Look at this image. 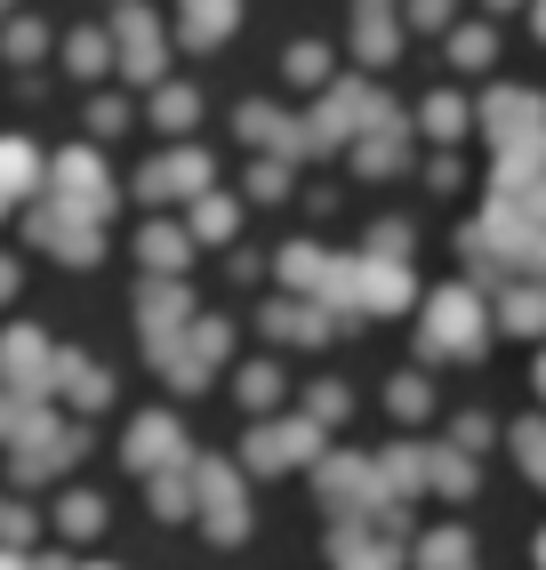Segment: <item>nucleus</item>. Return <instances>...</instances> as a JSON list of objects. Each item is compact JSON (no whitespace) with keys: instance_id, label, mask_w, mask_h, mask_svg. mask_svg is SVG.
I'll use <instances>...</instances> for the list:
<instances>
[{"instance_id":"nucleus-1","label":"nucleus","mask_w":546,"mask_h":570,"mask_svg":"<svg viewBox=\"0 0 546 570\" xmlns=\"http://www.w3.org/2000/svg\"><path fill=\"white\" fill-rule=\"evenodd\" d=\"M25 177H32V154H25L17 137H0V202H9L17 185H25Z\"/></svg>"},{"instance_id":"nucleus-2","label":"nucleus","mask_w":546,"mask_h":570,"mask_svg":"<svg viewBox=\"0 0 546 570\" xmlns=\"http://www.w3.org/2000/svg\"><path fill=\"white\" fill-rule=\"evenodd\" d=\"M9 377H41V337H32V330L9 337Z\"/></svg>"},{"instance_id":"nucleus-3","label":"nucleus","mask_w":546,"mask_h":570,"mask_svg":"<svg viewBox=\"0 0 546 570\" xmlns=\"http://www.w3.org/2000/svg\"><path fill=\"white\" fill-rule=\"evenodd\" d=\"M9 282H17V265H9V257H0V297H9Z\"/></svg>"},{"instance_id":"nucleus-4","label":"nucleus","mask_w":546,"mask_h":570,"mask_svg":"<svg viewBox=\"0 0 546 570\" xmlns=\"http://www.w3.org/2000/svg\"><path fill=\"white\" fill-rule=\"evenodd\" d=\"M0 9H9V0H0Z\"/></svg>"}]
</instances>
